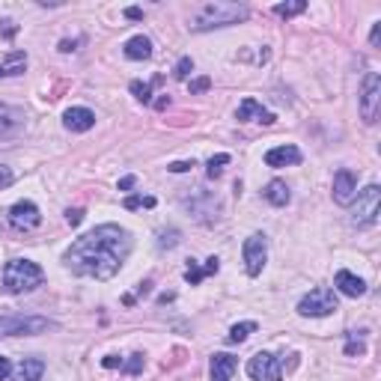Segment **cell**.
Returning <instances> with one entry per match:
<instances>
[{"label":"cell","instance_id":"obj_16","mask_svg":"<svg viewBox=\"0 0 381 381\" xmlns=\"http://www.w3.org/2000/svg\"><path fill=\"white\" fill-rule=\"evenodd\" d=\"M334 289H337L340 295H345V298H360L363 292H367V283H363V280H360L357 274H352V271H337Z\"/></svg>","mask_w":381,"mask_h":381},{"label":"cell","instance_id":"obj_25","mask_svg":"<svg viewBox=\"0 0 381 381\" xmlns=\"http://www.w3.org/2000/svg\"><path fill=\"white\" fill-rule=\"evenodd\" d=\"M131 93H135V98H137V102H143V105L152 102V87L143 84V80H131Z\"/></svg>","mask_w":381,"mask_h":381},{"label":"cell","instance_id":"obj_23","mask_svg":"<svg viewBox=\"0 0 381 381\" xmlns=\"http://www.w3.org/2000/svg\"><path fill=\"white\" fill-rule=\"evenodd\" d=\"M182 241V233H179V229H158V247H161V251H170V247H176Z\"/></svg>","mask_w":381,"mask_h":381},{"label":"cell","instance_id":"obj_32","mask_svg":"<svg viewBox=\"0 0 381 381\" xmlns=\"http://www.w3.org/2000/svg\"><path fill=\"white\" fill-rule=\"evenodd\" d=\"M12 179H15V173L6 167V164H0V188H9Z\"/></svg>","mask_w":381,"mask_h":381},{"label":"cell","instance_id":"obj_4","mask_svg":"<svg viewBox=\"0 0 381 381\" xmlns=\"http://www.w3.org/2000/svg\"><path fill=\"white\" fill-rule=\"evenodd\" d=\"M337 310V292L328 289V286H319V289H310L301 301H298V313L307 319H322V316H330Z\"/></svg>","mask_w":381,"mask_h":381},{"label":"cell","instance_id":"obj_28","mask_svg":"<svg viewBox=\"0 0 381 381\" xmlns=\"http://www.w3.org/2000/svg\"><path fill=\"white\" fill-rule=\"evenodd\" d=\"M143 363H146V357H143V355H131L128 360H122V367H120V370H125L128 375H137V372L143 370Z\"/></svg>","mask_w":381,"mask_h":381},{"label":"cell","instance_id":"obj_8","mask_svg":"<svg viewBox=\"0 0 381 381\" xmlns=\"http://www.w3.org/2000/svg\"><path fill=\"white\" fill-rule=\"evenodd\" d=\"M241 256H244L247 274H251V277H259L262 268H265V262H268V241H265V236H262V233H254L251 239L244 241Z\"/></svg>","mask_w":381,"mask_h":381},{"label":"cell","instance_id":"obj_27","mask_svg":"<svg viewBox=\"0 0 381 381\" xmlns=\"http://www.w3.org/2000/svg\"><path fill=\"white\" fill-rule=\"evenodd\" d=\"M191 72H194V60H191V57H182V60L176 63V69H173V78H176V80H185Z\"/></svg>","mask_w":381,"mask_h":381},{"label":"cell","instance_id":"obj_6","mask_svg":"<svg viewBox=\"0 0 381 381\" xmlns=\"http://www.w3.org/2000/svg\"><path fill=\"white\" fill-rule=\"evenodd\" d=\"M378 209H381V191H378V185H367L355 197L352 224L355 226H372L378 221Z\"/></svg>","mask_w":381,"mask_h":381},{"label":"cell","instance_id":"obj_1","mask_svg":"<svg viewBox=\"0 0 381 381\" xmlns=\"http://www.w3.org/2000/svg\"><path fill=\"white\" fill-rule=\"evenodd\" d=\"M131 254V233L120 224H102L93 233L80 236L69 251L63 254L66 268H72L80 277L110 280L125 265Z\"/></svg>","mask_w":381,"mask_h":381},{"label":"cell","instance_id":"obj_3","mask_svg":"<svg viewBox=\"0 0 381 381\" xmlns=\"http://www.w3.org/2000/svg\"><path fill=\"white\" fill-rule=\"evenodd\" d=\"M45 283V271L33 259H9L4 265V289L9 295H24Z\"/></svg>","mask_w":381,"mask_h":381},{"label":"cell","instance_id":"obj_29","mask_svg":"<svg viewBox=\"0 0 381 381\" xmlns=\"http://www.w3.org/2000/svg\"><path fill=\"white\" fill-rule=\"evenodd\" d=\"M140 206L152 209L155 206V197H128V200H125V209H140Z\"/></svg>","mask_w":381,"mask_h":381},{"label":"cell","instance_id":"obj_7","mask_svg":"<svg viewBox=\"0 0 381 381\" xmlns=\"http://www.w3.org/2000/svg\"><path fill=\"white\" fill-rule=\"evenodd\" d=\"M378 110H381V78L378 72H370L360 87V120L372 125L378 120Z\"/></svg>","mask_w":381,"mask_h":381},{"label":"cell","instance_id":"obj_41","mask_svg":"<svg viewBox=\"0 0 381 381\" xmlns=\"http://www.w3.org/2000/svg\"><path fill=\"white\" fill-rule=\"evenodd\" d=\"M125 15H128V19H135V21H137V19H143V12H140L137 6H131V9H125Z\"/></svg>","mask_w":381,"mask_h":381},{"label":"cell","instance_id":"obj_42","mask_svg":"<svg viewBox=\"0 0 381 381\" xmlns=\"http://www.w3.org/2000/svg\"><path fill=\"white\" fill-rule=\"evenodd\" d=\"M378 39H381V24H375V27H372V36H370V42H372V45H378Z\"/></svg>","mask_w":381,"mask_h":381},{"label":"cell","instance_id":"obj_9","mask_svg":"<svg viewBox=\"0 0 381 381\" xmlns=\"http://www.w3.org/2000/svg\"><path fill=\"white\" fill-rule=\"evenodd\" d=\"M247 375L254 381H283V367L271 352H259L247 360Z\"/></svg>","mask_w":381,"mask_h":381},{"label":"cell","instance_id":"obj_34","mask_svg":"<svg viewBox=\"0 0 381 381\" xmlns=\"http://www.w3.org/2000/svg\"><path fill=\"white\" fill-rule=\"evenodd\" d=\"M191 167H194V161H173L167 170H170V173H188Z\"/></svg>","mask_w":381,"mask_h":381},{"label":"cell","instance_id":"obj_30","mask_svg":"<svg viewBox=\"0 0 381 381\" xmlns=\"http://www.w3.org/2000/svg\"><path fill=\"white\" fill-rule=\"evenodd\" d=\"M203 277H206V271H203V268H197V265L191 262V265H188V271H185V280H188V283H191V286H197Z\"/></svg>","mask_w":381,"mask_h":381},{"label":"cell","instance_id":"obj_2","mask_svg":"<svg viewBox=\"0 0 381 381\" xmlns=\"http://www.w3.org/2000/svg\"><path fill=\"white\" fill-rule=\"evenodd\" d=\"M247 19V6L244 4H233V0H212V4H203L191 15V30L203 33V30H214V27H229Z\"/></svg>","mask_w":381,"mask_h":381},{"label":"cell","instance_id":"obj_18","mask_svg":"<svg viewBox=\"0 0 381 381\" xmlns=\"http://www.w3.org/2000/svg\"><path fill=\"white\" fill-rule=\"evenodd\" d=\"M27 69V54L24 51H9L0 57V78H15V75H24Z\"/></svg>","mask_w":381,"mask_h":381},{"label":"cell","instance_id":"obj_15","mask_svg":"<svg viewBox=\"0 0 381 381\" xmlns=\"http://www.w3.org/2000/svg\"><path fill=\"white\" fill-rule=\"evenodd\" d=\"M265 164H268V167H292V164H301V149L292 143L274 146L265 152Z\"/></svg>","mask_w":381,"mask_h":381},{"label":"cell","instance_id":"obj_14","mask_svg":"<svg viewBox=\"0 0 381 381\" xmlns=\"http://www.w3.org/2000/svg\"><path fill=\"white\" fill-rule=\"evenodd\" d=\"M236 117H239V122H262V125L274 122V113L265 110L256 98H244V102L239 105V110H236Z\"/></svg>","mask_w":381,"mask_h":381},{"label":"cell","instance_id":"obj_26","mask_svg":"<svg viewBox=\"0 0 381 381\" xmlns=\"http://www.w3.org/2000/svg\"><path fill=\"white\" fill-rule=\"evenodd\" d=\"M224 164H229V155L226 152H221V155H214V158H209V179H218L221 173H224Z\"/></svg>","mask_w":381,"mask_h":381},{"label":"cell","instance_id":"obj_37","mask_svg":"<svg viewBox=\"0 0 381 381\" xmlns=\"http://www.w3.org/2000/svg\"><path fill=\"white\" fill-rule=\"evenodd\" d=\"M9 372H12V363H9V357H4V355H0V381H4V378H9Z\"/></svg>","mask_w":381,"mask_h":381},{"label":"cell","instance_id":"obj_12","mask_svg":"<svg viewBox=\"0 0 381 381\" xmlns=\"http://www.w3.org/2000/svg\"><path fill=\"white\" fill-rule=\"evenodd\" d=\"M330 194H334V203L340 206H352L355 197H357V176L352 170H337L334 173V188H330Z\"/></svg>","mask_w":381,"mask_h":381},{"label":"cell","instance_id":"obj_35","mask_svg":"<svg viewBox=\"0 0 381 381\" xmlns=\"http://www.w3.org/2000/svg\"><path fill=\"white\" fill-rule=\"evenodd\" d=\"M66 221H69L72 226H78L80 221H84V212H80V209H69V212H66Z\"/></svg>","mask_w":381,"mask_h":381},{"label":"cell","instance_id":"obj_20","mask_svg":"<svg viewBox=\"0 0 381 381\" xmlns=\"http://www.w3.org/2000/svg\"><path fill=\"white\" fill-rule=\"evenodd\" d=\"M122 54L128 60H149V57H152V42H149L146 36H131L122 45Z\"/></svg>","mask_w":381,"mask_h":381},{"label":"cell","instance_id":"obj_21","mask_svg":"<svg viewBox=\"0 0 381 381\" xmlns=\"http://www.w3.org/2000/svg\"><path fill=\"white\" fill-rule=\"evenodd\" d=\"M262 194H265V200H268L271 206H277V209H283V206L292 200V194H289V188H286V182H280V179L268 182Z\"/></svg>","mask_w":381,"mask_h":381},{"label":"cell","instance_id":"obj_36","mask_svg":"<svg viewBox=\"0 0 381 381\" xmlns=\"http://www.w3.org/2000/svg\"><path fill=\"white\" fill-rule=\"evenodd\" d=\"M102 367H105V370H117V367H122V357H117V355H108V357L102 360Z\"/></svg>","mask_w":381,"mask_h":381},{"label":"cell","instance_id":"obj_13","mask_svg":"<svg viewBox=\"0 0 381 381\" xmlns=\"http://www.w3.org/2000/svg\"><path fill=\"white\" fill-rule=\"evenodd\" d=\"M63 125L72 131V135H84L95 125V113L90 108H69L63 113Z\"/></svg>","mask_w":381,"mask_h":381},{"label":"cell","instance_id":"obj_11","mask_svg":"<svg viewBox=\"0 0 381 381\" xmlns=\"http://www.w3.org/2000/svg\"><path fill=\"white\" fill-rule=\"evenodd\" d=\"M27 117L21 108H12L0 102V140H15L24 131Z\"/></svg>","mask_w":381,"mask_h":381},{"label":"cell","instance_id":"obj_39","mask_svg":"<svg viewBox=\"0 0 381 381\" xmlns=\"http://www.w3.org/2000/svg\"><path fill=\"white\" fill-rule=\"evenodd\" d=\"M0 27H4V33H6L9 39L15 36V30H19V27H15V21H0Z\"/></svg>","mask_w":381,"mask_h":381},{"label":"cell","instance_id":"obj_22","mask_svg":"<svg viewBox=\"0 0 381 381\" xmlns=\"http://www.w3.org/2000/svg\"><path fill=\"white\" fill-rule=\"evenodd\" d=\"M254 330H256V322H241V325H233V328H229V343H244L247 337H251L254 334Z\"/></svg>","mask_w":381,"mask_h":381},{"label":"cell","instance_id":"obj_38","mask_svg":"<svg viewBox=\"0 0 381 381\" xmlns=\"http://www.w3.org/2000/svg\"><path fill=\"white\" fill-rule=\"evenodd\" d=\"M218 268H221V262H218V256H212V259H206V274H218Z\"/></svg>","mask_w":381,"mask_h":381},{"label":"cell","instance_id":"obj_10","mask_svg":"<svg viewBox=\"0 0 381 381\" xmlns=\"http://www.w3.org/2000/svg\"><path fill=\"white\" fill-rule=\"evenodd\" d=\"M6 218H9V224H12L15 229H21V233H30V229H36V226L42 224V212H39L36 203L21 200V203H15V206L9 209Z\"/></svg>","mask_w":381,"mask_h":381},{"label":"cell","instance_id":"obj_24","mask_svg":"<svg viewBox=\"0 0 381 381\" xmlns=\"http://www.w3.org/2000/svg\"><path fill=\"white\" fill-rule=\"evenodd\" d=\"M304 9H307L304 0H295V4H277V6H274V12L280 15V19H292V15L304 12Z\"/></svg>","mask_w":381,"mask_h":381},{"label":"cell","instance_id":"obj_5","mask_svg":"<svg viewBox=\"0 0 381 381\" xmlns=\"http://www.w3.org/2000/svg\"><path fill=\"white\" fill-rule=\"evenodd\" d=\"M51 328L54 322L42 316H0V337H36Z\"/></svg>","mask_w":381,"mask_h":381},{"label":"cell","instance_id":"obj_31","mask_svg":"<svg viewBox=\"0 0 381 381\" xmlns=\"http://www.w3.org/2000/svg\"><path fill=\"white\" fill-rule=\"evenodd\" d=\"M209 87H212V80H209V78H197V80H191V84H188L191 95H197V93H206Z\"/></svg>","mask_w":381,"mask_h":381},{"label":"cell","instance_id":"obj_19","mask_svg":"<svg viewBox=\"0 0 381 381\" xmlns=\"http://www.w3.org/2000/svg\"><path fill=\"white\" fill-rule=\"evenodd\" d=\"M45 372V360L42 357H24L15 370V381H42Z\"/></svg>","mask_w":381,"mask_h":381},{"label":"cell","instance_id":"obj_33","mask_svg":"<svg viewBox=\"0 0 381 381\" xmlns=\"http://www.w3.org/2000/svg\"><path fill=\"white\" fill-rule=\"evenodd\" d=\"M345 355H363V343H357L355 340V334H349V345H345Z\"/></svg>","mask_w":381,"mask_h":381},{"label":"cell","instance_id":"obj_17","mask_svg":"<svg viewBox=\"0 0 381 381\" xmlns=\"http://www.w3.org/2000/svg\"><path fill=\"white\" fill-rule=\"evenodd\" d=\"M209 370H212V381H229V378H233V372L239 370V360L233 355L221 352V355L212 357V367Z\"/></svg>","mask_w":381,"mask_h":381},{"label":"cell","instance_id":"obj_40","mask_svg":"<svg viewBox=\"0 0 381 381\" xmlns=\"http://www.w3.org/2000/svg\"><path fill=\"white\" fill-rule=\"evenodd\" d=\"M128 188H135V176H125V179H120V191H128Z\"/></svg>","mask_w":381,"mask_h":381}]
</instances>
